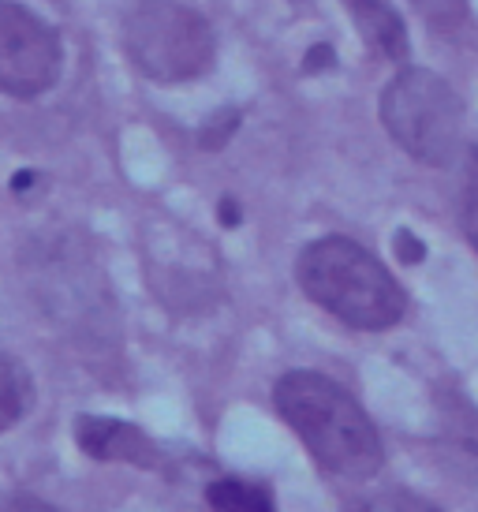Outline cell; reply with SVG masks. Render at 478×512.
Listing matches in <instances>:
<instances>
[{
    "label": "cell",
    "instance_id": "2e32d148",
    "mask_svg": "<svg viewBox=\"0 0 478 512\" xmlns=\"http://www.w3.org/2000/svg\"><path fill=\"white\" fill-rule=\"evenodd\" d=\"M221 225H225V228L239 225V210H236V202H232V199L221 202Z\"/></svg>",
    "mask_w": 478,
    "mask_h": 512
},
{
    "label": "cell",
    "instance_id": "277c9868",
    "mask_svg": "<svg viewBox=\"0 0 478 512\" xmlns=\"http://www.w3.org/2000/svg\"><path fill=\"white\" fill-rule=\"evenodd\" d=\"M124 45L154 83H187L213 64L210 23L183 0H139L124 23Z\"/></svg>",
    "mask_w": 478,
    "mask_h": 512
},
{
    "label": "cell",
    "instance_id": "52a82bcc",
    "mask_svg": "<svg viewBox=\"0 0 478 512\" xmlns=\"http://www.w3.org/2000/svg\"><path fill=\"white\" fill-rule=\"evenodd\" d=\"M344 8L352 12L355 27L374 53H381L385 60L408 57V30L393 0H344Z\"/></svg>",
    "mask_w": 478,
    "mask_h": 512
},
{
    "label": "cell",
    "instance_id": "3957f363",
    "mask_svg": "<svg viewBox=\"0 0 478 512\" xmlns=\"http://www.w3.org/2000/svg\"><path fill=\"white\" fill-rule=\"evenodd\" d=\"M381 124L426 165H449L464 146V105L441 75L426 68H404L381 90Z\"/></svg>",
    "mask_w": 478,
    "mask_h": 512
},
{
    "label": "cell",
    "instance_id": "5b68a950",
    "mask_svg": "<svg viewBox=\"0 0 478 512\" xmlns=\"http://www.w3.org/2000/svg\"><path fill=\"white\" fill-rule=\"evenodd\" d=\"M60 34L23 4L0 0V94L38 98L60 79Z\"/></svg>",
    "mask_w": 478,
    "mask_h": 512
},
{
    "label": "cell",
    "instance_id": "9a60e30c",
    "mask_svg": "<svg viewBox=\"0 0 478 512\" xmlns=\"http://www.w3.org/2000/svg\"><path fill=\"white\" fill-rule=\"evenodd\" d=\"M322 64H333V49H329V45H314L307 57V72H318Z\"/></svg>",
    "mask_w": 478,
    "mask_h": 512
},
{
    "label": "cell",
    "instance_id": "6da1fadb",
    "mask_svg": "<svg viewBox=\"0 0 478 512\" xmlns=\"http://www.w3.org/2000/svg\"><path fill=\"white\" fill-rule=\"evenodd\" d=\"M277 412L314 460L344 479H370L381 468V438L348 389L314 370H288L277 389Z\"/></svg>",
    "mask_w": 478,
    "mask_h": 512
},
{
    "label": "cell",
    "instance_id": "4fadbf2b",
    "mask_svg": "<svg viewBox=\"0 0 478 512\" xmlns=\"http://www.w3.org/2000/svg\"><path fill=\"white\" fill-rule=\"evenodd\" d=\"M396 251H400V258H404V262H422V258H426V247H422V240H415L408 228H400V232H396Z\"/></svg>",
    "mask_w": 478,
    "mask_h": 512
},
{
    "label": "cell",
    "instance_id": "8fae6325",
    "mask_svg": "<svg viewBox=\"0 0 478 512\" xmlns=\"http://www.w3.org/2000/svg\"><path fill=\"white\" fill-rule=\"evenodd\" d=\"M460 214H464L467 240L478 247V150H471V161H467L464 195H460Z\"/></svg>",
    "mask_w": 478,
    "mask_h": 512
},
{
    "label": "cell",
    "instance_id": "7a4b0ae2",
    "mask_svg": "<svg viewBox=\"0 0 478 512\" xmlns=\"http://www.w3.org/2000/svg\"><path fill=\"white\" fill-rule=\"evenodd\" d=\"M296 277L318 307L355 329H389L404 318L408 307V296L396 285L393 273L363 243L344 236L310 243L296 262Z\"/></svg>",
    "mask_w": 478,
    "mask_h": 512
},
{
    "label": "cell",
    "instance_id": "ba28073f",
    "mask_svg": "<svg viewBox=\"0 0 478 512\" xmlns=\"http://www.w3.org/2000/svg\"><path fill=\"white\" fill-rule=\"evenodd\" d=\"M30 400H34V385L27 367L0 352V434L12 430L30 412Z\"/></svg>",
    "mask_w": 478,
    "mask_h": 512
},
{
    "label": "cell",
    "instance_id": "30bf717a",
    "mask_svg": "<svg viewBox=\"0 0 478 512\" xmlns=\"http://www.w3.org/2000/svg\"><path fill=\"white\" fill-rule=\"evenodd\" d=\"M359 512H441L434 501L419 498L411 490H385V494H374L359 505Z\"/></svg>",
    "mask_w": 478,
    "mask_h": 512
},
{
    "label": "cell",
    "instance_id": "7c38bea8",
    "mask_svg": "<svg viewBox=\"0 0 478 512\" xmlns=\"http://www.w3.org/2000/svg\"><path fill=\"white\" fill-rule=\"evenodd\" d=\"M239 128V113L236 109H225V113H217V120H210L206 128H202V146L206 150H217V146H225L232 139V131Z\"/></svg>",
    "mask_w": 478,
    "mask_h": 512
},
{
    "label": "cell",
    "instance_id": "5bb4252c",
    "mask_svg": "<svg viewBox=\"0 0 478 512\" xmlns=\"http://www.w3.org/2000/svg\"><path fill=\"white\" fill-rule=\"evenodd\" d=\"M0 512H60V509L42 498H12L0 505Z\"/></svg>",
    "mask_w": 478,
    "mask_h": 512
},
{
    "label": "cell",
    "instance_id": "9c48e42d",
    "mask_svg": "<svg viewBox=\"0 0 478 512\" xmlns=\"http://www.w3.org/2000/svg\"><path fill=\"white\" fill-rule=\"evenodd\" d=\"M206 501L213 512H277L273 494L258 483H243V479H217L206 486Z\"/></svg>",
    "mask_w": 478,
    "mask_h": 512
},
{
    "label": "cell",
    "instance_id": "8992f818",
    "mask_svg": "<svg viewBox=\"0 0 478 512\" xmlns=\"http://www.w3.org/2000/svg\"><path fill=\"white\" fill-rule=\"evenodd\" d=\"M75 441L86 456L101 464H135V468H157V449L139 427L105 419V415H79L75 419Z\"/></svg>",
    "mask_w": 478,
    "mask_h": 512
}]
</instances>
